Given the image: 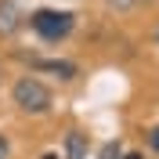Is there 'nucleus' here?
<instances>
[{"mask_svg": "<svg viewBox=\"0 0 159 159\" xmlns=\"http://www.w3.org/2000/svg\"><path fill=\"white\" fill-rule=\"evenodd\" d=\"M11 101H15V109L25 112V116H43L51 112V87L43 80L36 76H18L15 80V87H11Z\"/></svg>", "mask_w": 159, "mask_h": 159, "instance_id": "nucleus-1", "label": "nucleus"}, {"mask_svg": "<svg viewBox=\"0 0 159 159\" xmlns=\"http://www.w3.org/2000/svg\"><path fill=\"white\" fill-rule=\"evenodd\" d=\"M29 25L40 40H47V43H58L65 40L72 29H76V15L72 11H58V7H40L29 15Z\"/></svg>", "mask_w": 159, "mask_h": 159, "instance_id": "nucleus-2", "label": "nucleus"}, {"mask_svg": "<svg viewBox=\"0 0 159 159\" xmlns=\"http://www.w3.org/2000/svg\"><path fill=\"white\" fill-rule=\"evenodd\" d=\"M25 22H29L25 0H0V36H11V33H18Z\"/></svg>", "mask_w": 159, "mask_h": 159, "instance_id": "nucleus-3", "label": "nucleus"}, {"mask_svg": "<svg viewBox=\"0 0 159 159\" xmlns=\"http://www.w3.org/2000/svg\"><path fill=\"white\" fill-rule=\"evenodd\" d=\"M33 65H36L40 72H54V76L58 80H76V65H72V61H65V58H47V61H33Z\"/></svg>", "mask_w": 159, "mask_h": 159, "instance_id": "nucleus-4", "label": "nucleus"}, {"mask_svg": "<svg viewBox=\"0 0 159 159\" xmlns=\"http://www.w3.org/2000/svg\"><path fill=\"white\" fill-rule=\"evenodd\" d=\"M83 156H87V134L69 130V138H65V159H83Z\"/></svg>", "mask_w": 159, "mask_h": 159, "instance_id": "nucleus-5", "label": "nucleus"}, {"mask_svg": "<svg viewBox=\"0 0 159 159\" xmlns=\"http://www.w3.org/2000/svg\"><path fill=\"white\" fill-rule=\"evenodd\" d=\"M105 4H109V7H116V11H130L138 0H105Z\"/></svg>", "mask_w": 159, "mask_h": 159, "instance_id": "nucleus-6", "label": "nucleus"}, {"mask_svg": "<svg viewBox=\"0 0 159 159\" xmlns=\"http://www.w3.org/2000/svg\"><path fill=\"white\" fill-rule=\"evenodd\" d=\"M0 159H11V141H7V134H0Z\"/></svg>", "mask_w": 159, "mask_h": 159, "instance_id": "nucleus-7", "label": "nucleus"}, {"mask_svg": "<svg viewBox=\"0 0 159 159\" xmlns=\"http://www.w3.org/2000/svg\"><path fill=\"white\" fill-rule=\"evenodd\" d=\"M148 145H152V148L159 152V127H156V130H152V134H148Z\"/></svg>", "mask_w": 159, "mask_h": 159, "instance_id": "nucleus-8", "label": "nucleus"}, {"mask_svg": "<svg viewBox=\"0 0 159 159\" xmlns=\"http://www.w3.org/2000/svg\"><path fill=\"white\" fill-rule=\"evenodd\" d=\"M40 159H58V152H43V156H40Z\"/></svg>", "mask_w": 159, "mask_h": 159, "instance_id": "nucleus-9", "label": "nucleus"}, {"mask_svg": "<svg viewBox=\"0 0 159 159\" xmlns=\"http://www.w3.org/2000/svg\"><path fill=\"white\" fill-rule=\"evenodd\" d=\"M127 159H141V156H127Z\"/></svg>", "mask_w": 159, "mask_h": 159, "instance_id": "nucleus-10", "label": "nucleus"}]
</instances>
